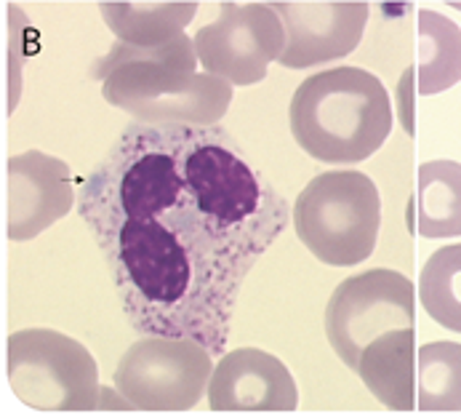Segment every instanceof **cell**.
<instances>
[{"label": "cell", "mask_w": 461, "mask_h": 419, "mask_svg": "<svg viewBox=\"0 0 461 419\" xmlns=\"http://www.w3.org/2000/svg\"><path fill=\"white\" fill-rule=\"evenodd\" d=\"M461 80V30L438 11L419 14V91L440 94Z\"/></svg>", "instance_id": "9a60e30c"}, {"label": "cell", "mask_w": 461, "mask_h": 419, "mask_svg": "<svg viewBox=\"0 0 461 419\" xmlns=\"http://www.w3.org/2000/svg\"><path fill=\"white\" fill-rule=\"evenodd\" d=\"M294 227L307 251L330 268L366 262L379 241L382 198L360 171H326L296 198Z\"/></svg>", "instance_id": "277c9868"}, {"label": "cell", "mask_w": 461, "mask_h": 419, "mask_svg": "<svg viewBox=\"0 0 461 419\" xmlns=\"http://www.w3.org/2000/svg\"><path fill=\"white\" fill-rule=\"evenodd\" d=\"M213 412H294L299 390L288 366L257 348L224 352L208 382Z\"/></svg>", "instance_id": "8fae6325"}, {"label": "cell", "mask_w": 461, "mask_h": 419, "mask_svg": "<svg viewBox=\"0 0 461 419\" xmlns=\"http://www.w3.org/2000/svg\"><path fill=\"white\" fill-rule=\"evenodd\" d=\"M405 326H413V283L387 268L341 280L326 305V337L352 371L374 340Z\"/></svg>", "instance_id": "52a82bcc"}, {"label": "cell", "mask_w": 461, "mask_h": 419, "mask_svg": "<svg viewBox=\"0 0 461 419\" xmlns=\"http://www.w3.org/2000/svg\"><path fill=\"white\" fill-rule=\"evenodd\" d=\"M195 3H104L102 14L110 30L133 46H158L182 35L193 22Z\"/></svg>", "instance_id": "4fadbf2b"}, {"label": "cell", "mask_w": 461, "mask_h": 419, "mask_svg": "<svg viewBox=\"0 0 461 419\" xmlns=\"http://www.w3.org/2000/svg\"><path fill=\"white\" fill-rule=\"evenodd\" d=\"M413 326L393 329L374 340L357 360L363 385L393 412L413 409L416 387V355H413Z\"/></svg>", "instance_id": "7c38bea8"}, {"label": "cell", "mask_w": 461, "mask_h": 419, "mask_svg": "<svg viewBox=\"0 0 461 419\" xmlns=\"http://www.w3.org/2000/svg\"><path fill=\"white\" fill-rule=\"evenodd\" d=\"M421 307L443 329L461 334V243L438 249L419 280Z\"/></svg>", "instance_id": "e0dca14e"}, {"label": "cell", "mask_w": 461, "mask_h": 419, "mask_svg": "<svg viewBox=\"0 0 461 419\" xmlns=\"http://www.w3.org/2000/svg\"><path fill=\"white\" fill-rule=\"evenodd\" d=\"M291 134L323 163H360L393 132V105L382 80L360 68L310 75L291 99Z\"/></svg>", "instance_id": "3957f363"}, {"label": "cell", "mask_w": 461, "mask_h": 419, "mask_svg": "<svg viewBox=\"0 0 461 419\" xmlns=\"http://www.w3.org/2000/svg\"><path fill=\"white\" fill-rule=\"evenodd\" d=\"M419 232L424 238L461 235V163L432 160L419 169Z\"/></svg>", "instance_id": "5bb4252c"}, {"label": "cell", "mask_w": 461, "mask_h": 419, "mask_svg": "<svg viewBox=\"0 0 461 419\" xmlns=\"http://www.w3.org/2000/svg\"><path fill=\"white\" fill-rule=\"evenodd\" d=\"M75 204V187L67 163L41 150L8 160L5 235L16 243L38 238L59 222Z\"/></svg>", "instance_id": "30bf717a"}, {"label": "cell", "mask_w": 461, "mask_h": 419, "mask_svg": "<svg viewBox=\"0 0 461 419\" xmlns=\"http://www.w3.org/2000/svg\"><path fill=\"white\" fill-rule=\"evenodd\" d=\"M411 80H413V70H405L402 72V77H400V88H397V96H400V121H402V129H405V134H413V115H411V91H413V86H411Z\"/></svg>", "instance_id": "ac0fdd59"}, {"label": "cell", "mask_w": 461, "mask_h": 419, "mask_svg": "<svg viewBox=\"0 0 461 419\" xmlns=\"http://www.w3.org/2000/svg\"><path fill=\"white\" fill-rule=\"evenodd\" d=\"M133 329L224 355L240 288L288 204L224 129L131 123L77 190Z\"/></svg>", "instance_id": "6da1fadb"}, {"label": "cell", "mask_w": 461, "mask_h": 419, "mask_svg": "<svg viewBox=\"0 0 461 419\" xmlns=\"http://www.w3.org/2000/svg\"><path fill=\"white\" fill-rule=\"evenodd\" d=\"M5 374L14 396L38 412H88L99 406V369L77 340L54 329L8 337Z\"/></svg>", "instance_id": "5b68a950"}, {"label": "cell", "mask_w": 461, "mask_h": 419, "mask_svg": "<svg viewBox=\"0 0 461 419\" xmlns=\"http://www.w3.org/2000/svg\"><path fill=\"white\" fill-rule=\"evenodd\" d=\"M104 99L141 123L213 126L230 107L232 83L198 72L195 41L179 35L158 46L115 43L99 62Z\"/></svg>", "instance_id": "7a4b0ae2"}, {"label": "cell", "mask_w": 461, "mask_h": 419, "mask_svg": "<svg viewBox=\"0 0 461 419\" xmlns=\"http://www.w3.org/2000/svg\"><path fill=\"white\" fill-rule=\"evenodd\" d=\"M416 382L421 412H461L459 342L440 340L419 350Z\"/></svg>", "instance_id": "2e32d148"}, {"label": "cell", "mask_w": 461, "mask_h": 419, "mask_svg": "<svg viewBox=\"0 0 461 419\" xmlns=\"http://www.w3.org/2000/svg\"><path fill=\"white\" fill-rule=\"evenodd\" d=\"M195 41L203 70L232 86L259 83L285 49V27L275 5L224 3L219 16L200 27Z\"/></svg>", "instance_id": "ba28073f"}, {"label": "cell", "mask_w": 461, "mask_h": 419, "mask_svg": "<svg viewBox=\"0 0 461 419\" xmlns=\"http://www.w3.org/2000/svg\"><path fill=\"white\" fill-rule=\"evenodd\" d=\"M213 352L187 337L147 334L133 342L113 374L115 393L141 412H187L208 390Z\"/></svg>", "instance_id": "8992f818"}, {"label": "cell", "mask_w": 461, "mask_h": 419, "mask_svg": "<svg viewBox=\"0 0 461 419\" xmlns=\"http://www.w3.org/2000/svg\"><path fill=\"white\" fill-rule=\"evenodd\" d=\"M285 27L280 65L304 70L352 54L368 22L366 3H275Z\"/></svg>", "instance_id": "9c48e42d"}]
</instances>
